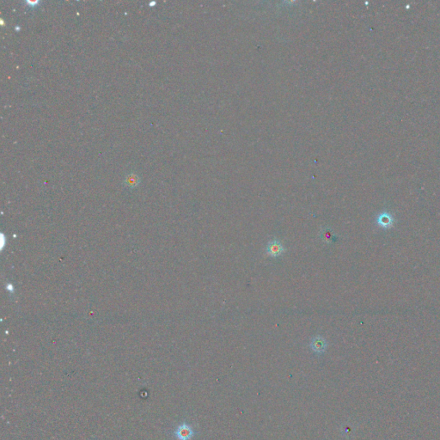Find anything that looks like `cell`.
<instances>
[{
  "instance_id": "obj_1",
  "label": "cell",
  "mask_w": 440,
  "mask_h": 440,
  "mask_svg": "<svg viewBox=\"0 0 440 440\" xmlns=\"http://www.w3.org/2000/svg\"><path fill=\"white\" fill-rule=\"evenodd\" d=\"M174 434L178 440H191L194 436V431L190 425L184 422L176 428Z\"/></svg>"
},
{
  "instance_id": "obj_2",
  "label": "cell",
  "mask_w": 440,
  "mask_h": 440,
  "mask_svg": "<svg viewBox=\"0 0 440 440\" xmlns=\"http://www.w3.org/2000/svg\"><path fill=\"white\" fill-rule=\"evenodd\" d=\"M284 252V247L277 239L271 241L267 246V253L271 257H277Z\"/></svg>"
},
{
  "instance_id": "obj_3",
  "label": "cell",
  "mask_w": 440,
  "mask_h": 440,
  "mask_svg": "<svg viewBox=\"0 0 440 440\" xmlns=\"http://www.w3.org/2000/svg\"><path fill=\"white\" fill-rule=\"evenodd\" d=\"M310 347L311 349L317 354H322L324 351L326 350L327 347V342L324 340L323 337L317 336L315 337L311 343H310Z\"/></svg>"
},
{
  "instance_id": "obj_4",
  "label": "cell",
  "mask_w": 440,
  "mask_h": 440,
  "mask_svg": "<svg viewBox=\"0 0 440 440\" xmlns=\"http://www.w3.org/2000/svg\"><path fill=\"white\" fill-rule=\"evenodd\" d=\"M320 237L325 243L330 244V243L333 240V238H334V234L333 233V231L330 230V229L326 228V229H324V230H322L320 233Z\"/></svg>"
}]
</instances>
